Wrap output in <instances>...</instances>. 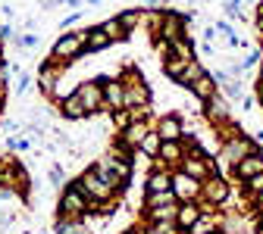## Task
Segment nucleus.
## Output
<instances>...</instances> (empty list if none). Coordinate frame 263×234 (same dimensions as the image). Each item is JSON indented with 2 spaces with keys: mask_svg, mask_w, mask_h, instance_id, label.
I'll return each instance as SVG.
<instances>
[{
  "mask_svg": "<svg viewBox=\"0 0 263 234\" xmlns=\"http://www.w3.org/2000/svg\"><path fill=\"white\" fill-rule=\"evenodd\" d=\"M85 38H88V31H69V35H60L53 50H50V59L57 66H63V69H69V66L79 62L82 53H85Z\"/></svg>",
  "mask_w": 263,
  "mask_h": 234,
  "instance_id": "obj_1",
  "label": "nucleus"
},
{
  "mask_svg": "<svg viewBox=\"0 0 263 234\" xmlns=\"http://www.w3.org/2000/svg\"><path fill=\"white\" fill-rule=\"evenodd\" d=\"M57 209H60L57 216H66V219H88V216H94V203L85 197V190H82L76 181L60 194Z\"/></svg>",
  "mask_w": 263,
  "mask_h": 234,
  "instance_id": "obj_2",
  "label": "nucleus"
},
{
  "mask_svg": "<svg viewBox=\"0 0 263 234\" xmlns=\"http://www.w3.org/2000/svg\"><path fill=\"white\" fill-rule=\"evenodd\" d=\"M94 169L107 178V184L113 190H125L132 184V162L122 159V156H104V159H97Z\"/></svg>",
  "mask_w": 263,
  "mask_h": 234,
  "instance_id": "obj_3",
  "label": "nucleus"
},
{
  "mask_svg": "<svg viewBox=\"0 0 263 234\" xmlns=\"http://www.w3.org/2000/svg\"><path fill=\"white\" fill-rule=\"evenodd\" d=\"M76 184L85 190V197L91 200L94 206H97V203H110V200L116 197V190L107 184V178H104L101 172H97L94 165H91V169H85V172L79 175V181H76Z\"/></svg>",
  "mask_w": 263,
  "mask_h": 234,
  "instance_id": "obj_4",
  "label": "nucleus"
},
{
  "mask_svg": "<svg viewBox=\"0 0 263 234\" xmlns=\"http://www.w3.org/2000/svg\"><path fill=\"white\" fill-rule=\"evenodd\" d=\"M170 190H173V197L179 200V203H188V200H197V197H201V181L191 178V175L182 172V169H173V175H170Z\"/></svg>",
  "mask_w": 263,
  "mask_h": 234,
  "instance_id": "obj_5",
  "label": "nucleus"
},
{
  "mask_svg": "<svg viewBox=\"0 0 263 234\" xmlns=\"http://www.w3.org/2000/svg\"><path fill=\"white\" fill-rule=\"evenodd\" d=\"M257 150V144L248 138V135H235V138H229V141H222V147H219V159H222V165H232L241 159V156H248V153H254Z\"/></svg>",
  "mask_w": 263,
  "mask_h": 234,
  "instance_id": "obj_6",
  "label": "nucleus"
},
{
  "mask_svg": "<svg viewBox=\"0 0 263 234\" xmlns=\"http://www.w3.org/2000/svg\"><path fill=\"white\" fill-rule=\"evenodd\" d=\"M229 194H232V187H229V181L226 178H219L216 172L210 175V178H204L201 181V203H210V206H222L226 200H229Z\"/></svg>",
  "mask_w": 263,
  "mask_h": 234,
  "instance_id": "obj_7",
  "label": "nucleus"
},
{
  "mask_svg": "<svg viewBox=\"0 0 263 234\" xmlns=\"http://www.w3.org/2000/svg\"><path fill=\"white\" fill-rule=\"evenodd\" d=\"M185 16L176 13V10H163V19H160V28H157V35L154 38H163V41H176V38H185Z\"/></svg>",
  "mask_w": 263,
  "mask_h": 234,
  "instance_id": "obj_8",
  "label": "nucleus"
},
{
  "mask_svg": "<svg viewBox=\"0 0 263 234\" xmlns=\"http://www.w3.org/2000/svg\"><path fill=\"white\" fill-rule=\"evenodd\" d=\"M79 100H82V107L88 116L94 113H101V103H104V91H101V78H94V81H82L76 91H72Z\"/></svg>",
  "mask_w": 263,
  "mask_h": 234,
  "instance_id": "obj_9",
  "label": "nucleus"
},
{
  "mask_svg": "<svg viewBox=\"0 0 263 234\" xmlns=\"http://www.w3.org/2000/svg\"><path fill=\"white\" fill-rule=\"evenodd\" d=\"M101 91H104L101 113H113V110L125 107V88H122L119 78H101Z\"/></svg>",
  "mask_w": 263,
  "mask_h": 234,
  "instance_id": "obj_10",
  "label": "nucleus"
},
{
  "mask_svg": "<svg viewBox=\"0 0 263 234\" xmlns=\"http://www.w3.org/2000/svg\"><path fill=\"white\" fill-rule=\"evenodd\" d=\"M182 159H185V144H182V141H163V144H160L157 162L163 165V169H170V172L179 169Z\"/></svg>",
  "mask_w": 263,
  "mask_h": 234,
  "instance_id": "obj_11",
  "label": "nucleus"
},
{
  "mask_svg": "<svg viewBox=\"0 0 263 234\" xmlns=\"http://www.w3.org/2000/svg\"><path fill=\"white\" fill-rule=\"evenodd\" d=\"M182 172H188L191 178H197V181H204V178H210L213 175V159L204 153V156H191V153H185V159H182V165H179Z\"/></svg>",
  "mask_w": 263,
  "mask_h": 234,
  "instance_id": "obj_12",
  "label": "nucleus"
},
{
  "mask_svg": "<svg viewBox=\"0 0 263 234\" xmlns=\"http://www.w3.org/2000/svg\"><path fill=\"white\" fill-rule=\"evenodd\" d=\"M154 128H157V135H160L163 141H182L185 122H182V116H176V113H163V116L154 122Z\"/></svg>",
  "mask_w": 263,
  "mask_h": 234,
  "instance_id": "obj_13",
  "label": "nucleus"
},
{
  "mask_svg": "<svg viewBox=\"0 0 263 234\" xmlns=\"http://www.w3.org/2000/svg\"><path fill=\"white\" fill-rule=\"evenodd\" d=\"M204 119H207L213 128L222 125V122H229V119H232V113H229V100L219 97V94H213L210 100H204Z\"/></svg>",
  "mask_w": 263,
  "mask_h": 234,
  "instance_id": "obj_14",
  "label": "nucleus"
},
{
  "mask_svg": "<svg viewBox=\"0 0 263 234\" xmlns=\"http://www.w3.org/2000/svg\"><path fill=\"white\" fill-rule=\"evenodd\" d=\"M257 172H263V153H260V150H254V153L241 156V159L232 165V175H235L238 181H248V178H251V175H257Z\"/></svg>",
  "mask_w": 263,
  "mask_h": 234,
  "instance_id": "obj_15",
  "label": "nucleus"
},
{
  "mask_svg": "<svg viewBox=\"0 0 263 234\" xmlns=\"http://www.w3.org/2000/svg\"><path fill=\"white\" fill-rule=\"evenodd\" d=\"M197 219H201V203L197 200H188V203H179L176 206V228H182V231H188Z\"/></svg>",
  "mask_w": 263,
  "mask_h": 234,
  "instance_id": "obj_16",
  "label": "nucleus"
},
{
  "mask_svg": "<svg viewBox=\"0 0 263 234\" xmlns=\"http://www.w3.org/2000/svg\"><path fill=\"white\" fill-rule=\"evenodd\" d=\"M188 91H191V97H197V100L204 103V100H210V97L216 94V81H213L210 72H204L201 78H194V81L188 84Z\"/></svg>",
  "mask_w": 263,
  "mask_h": 234,
  "instance_id": "obj_17",
  "label": "nucleus"
},
{
  "mask_svg": "<svg viewBox=\"0 0 263 234\" xmlns=\"http://www.w3.org/2000/svg\"><path fill=\"white\" fill-rule=\"evenodd\" d=\"M66 69H63V66H57L53 59H47L44 66H41V72H38V88L44 91V94H50V88L57 84V78L63 75Z\"/></svg>",
  "mask_w": 263,
  "mask_h": 234,
  "instance_id": "obj_18",
  "label": "nucleus"
},
{
  "mask_svg": "<svg viewBox=\"0 0 263 234\" xmlns=\"http://www.w3.org/2000/svg\"><path fill=\"white\" fill-rule=\"evenodd\" d=\"M170 169H163V165H157V169L147 175L144 181V194H160V190H170Z\"/></svg>",
  "mask_w": 263,
  "mask_h": 234,
  "instance_id": "obj_19",
  "label": "nucleus"
},
{
  "mask_svg": "<svg viewBox=\"0 0 263 234\" xmlns=\"http://www.w3.org/2000/svg\"><path fill=\"white\" fill-rule=\"evenodd\" d=\"M60 116H63V119H72V122L88 119V113H85V107H82V100H79L76 94H69V97L60 100Z\"/></svg>",
  "mask_w": 263,
  "mask_h": 234,
  "instance_id": "obj_20",
  "label": "nucleus"
},
{
  "mask_svg": "<svg viewBox=\"0 0 263 234\" xmlns=\"http://www.w3.org/2000/svg\"><path fill=\"white\" fill-rule=\"evenodd\" d=\"M113 41L104 35V28L97 25V28H91L88 31V38H85V53H101V50H107Z\"/></svg>",
  "mask_w": 263,
  "mask_h": 234,
  "instance_id": "obj_21",
  "label": "nucleus"
},
{
  "mask_svg": "<svg viewBox=\"0 0 263 234\" xmlns=\"http://www.w3.org/2000/svg\"><path fill=\"white\" fill-rule=\"evenodd\" d=\"M160 144H163V138L157 135V128H147V135H144V138H141V144H138V153H141V156H147V159H157Z\"/></svg>",
  "mask_w": 263,
  "mask_h": 234,
  "instance_id": "obj_22",
  "label": "nucleus"
},
{
  "mask_svg": "<svg viewBox=\"0 0 263 234\" xmlns=\"http://www.w3.org/2000/svg\"><path fill=\"white\" fill-rule=\"evenodd\" d=\"M179 200L173 190H160V194H144V209H160V206H176Z\"/></svg>",
  "mask_w": 263,
  "mask_h": 234,
  "instance_id": "obj_23",
  "label": "nucleus"
},
{
  "mask_svg": "<svg viewBox=\"0 0 263 234\" xmlns=\"http://www.w3.org/2000/svg\"><path fill=\"white\" fill-rule=\"evenodd\" d=\"M170 53L179 56V59H194V41L191 38H176V41H170Z\"/></svg>",
  "mask_w": 263,
  "mask_h": 234,
  "instance_id": "obj_24",
  "label": "nucleus"
},
{
  "mask_svg": "<svg viewBox=\"0 0 263 234\" xmlns=\"http://www.w3.org/2000/svg\"><path fill=\"white\" fill-rule=\"evenodd\" d=\"M191 59H179V56H166V62H163V72H166V78H173V81H179L182 78V72H185V66H188Z\"/></svg>",
  "mask_w": 263,
  "mask_h": 234,
  "instance_id": "obj_25",
  "label": "nucleus"
},
{
  "mask_svg": "<svg viewBox=\"0 0 263 234\" xmlns=\"http://www.w3.org/2000/svg\"><path fill=\"white\" fill-rule=\"evenodd\" d=\"M204 72H207V69H204V66H201V59H191V62L185 66V72H182V78H179L176 84H182V88H188V84H191L194 78H201Z\"/></svg>",
  "mask_w": 263,
  "mask_h": 234,
  "instance_id": "obj_26",
  "label": "nucleus"
},
{
  "mask_svg": "<svg viewBox=\"0 0 263 234\" xmlns=\"http://www.w3.org/2000/svg\"><path fill=\"white\" fill-rule=\"evenodd\" d=\"M101 28H104V35L110 38V41H122V38H128V31L122 28V22L113 16V19H107V22H101Z\"/></svg>",
  "mask_w": 263,
  "mask_h": 234,
  "instance_id": "obj_27",
  "label": "nucleus"
},
{
  "mask_svg": "<svg viewBox=\"0 0 263 234\" xmlns=\"http://www.w3.org/2000/svg\"><path fill=\"white\" fill-rule=\"evenodd\" d=\"M222 91H226L229 100H241V97H245V84H241L238 78H226V81H222Z\"/></svg>",
  "mask_w": 263,
  "mask_h": 234,
  "instance_id": "obj_28",
  "label": "nucleus"
},
{
  "mask_svg": "<svg viewBox=\"0 0 263 234\" xmlns=\"http://www.w3.org/2000/svg\"><path fill=\"white\" fill-rule=\"evenodd\" d=\"M116 19L122 22V28H125V31H132V28H135V25L141 22V10H122Z\"/></svg>",
  "mask_w": 263,
  "mask_h": 234,
  "instance_id": "obj_29",
  "label": "nucleus"
},
{
  "mask_svg": "<svg viewBox=\"0 0 263 234\" xmlns=\"http://www.w3.org/2000/svg\"><path fill=\"white\" fill-rule=\"evenodd\" d=\"M245 190L254 197V194H260L263 190V172H257V175H251L248 181H245Z\"/></svg>",
  "mask_w": 263,
  "mask_h": 234,
  "instance_id": "obj_30",
  "label": "nucleus"
},
{
  "mask_svg": "<svg viewBox=\"0 0 263 234\" xmlns=\"http://www.w3.org/2000/svg\"><path fill=\"white\" fill-rule=\"evenodd\" d=\"M50 181H53L57 187L63 184V169H60V165H50Z\"/></svg>",
  "mask_w": 263,
  "mask_h": 234,
  "instance_id": "obj_31",
  "label": "nucleus"
},
{
  "mask_svg": "<svg viewBox=\"0 0 263 234\" xmlns=\"http://www.w3.org/2000/svg\"><path fill=\"white\" fill-rule=\"evenodd\" d=\"M28 88H31V78H28V75H19V84H16V94H25Z\"/></svg>",
  "mask_w": 263,
  "mask_h": 234,
  "instance_id": "obj_32",
  "label": "nucleus"
},
{
  "mask_svg": "<svg viewBox=\"0 0 263 234\" xmlns=\"http://www.w3.org/2000/svg\"><path fill=\"white\" fill-rule=\"evenodd\" d=\"M251 209H257V212H260V209H263V190H260V194H254V197H251Z\"/></svg>",
  "mask_w": 263,
  "mask_h": 234,
  "instance_id": "obj_33",
  "label": "nucleus"
},
{
  "mask_svg": "<svg viewBox=\"0 0 263 234\" xmlns=\"http://www.w3.org/2000/svg\"><path fill=\"white\" fill-rule=\"evenodd\" d=\"M79 16H82L79 10H76V13H69V16H66V19L60 22V28H66V25H76V22H79Z\"/></svg>",
  "mask_w": 263,
  "mask_h": 234,
  "instance_id": "obj_34",
  "label": "nucleus"
},
{
  "mask_svg": "<svg viewBox=\"0 0 263 234\" xmlns=\"http://www.w3.org/2000/svg\"><path fill=\"white\" fill-rule=\"evenodd\" d=\"M257 100H260V107H263V81H257Z\"/></svg>",
  "mask_w": 263,
  "mask_h": 234,
  "instance_id": "obj_35",
  "label": "nucleus"
},
{
  "mask_svg": "<svg viewBox=\"0 0 263 234\" xmlns=\"http://www.w3.org/2000/svg\"><path fill=\"white\" fill-rule=\"evenodd\" d=\"M82 0H63V7H79Z\"/></svg>",
  "mask_w": 263,
  "mask_h": 234,
  "instance_id": "obj_36",
  "label": "nucleus"
},
{
  "mask_svg": "<svg viewBox=\"0 0 263 234\" xmlns=\"http://www.w3.org/2000/svg\"><path fill=\"white\" fill-rule=\"evenodd\" d=\"M76 234H94V231H91V228H85V222H82V228H79Z\"/></svg>",
  "mask_w": 263,
  "mask_h": 234,
  "instance_id": "obj_37",
  "label": "nucleus"
},
{
  "mask_svg": "<svg viewBox=\"0 0 263 234\" xmlns=\"http://www.w3.org/2000/svg\"><path fill=\"white\" fill-rule=\"evenodd\" d=\"M257 231H260V234H263V216H260V219H257Z\"/></svg>",
  "mask_w": 263,
  "mask_h": 234,
  "instance_id": "obj_38",
  "label": "nucleus"
},
{
  "mask_svg": "<svg viewBox=\"0 0 263 234\" xmlns=\"http://www.w3.org/2000/svg\"><path fill=\"white\" fill-rule=\"evenodd\" d=\"M260 59H263V47H260Z\"/></svg>",
  "mask_w": 263,
  "mask_h": 234,
  "instance_id": "obj_39",
  "label": "nucleus"
},
{
  "mask_svg": "<svg viewBox=\"0 0 263 234\" xmlns=\"http://www.w3.org/2000/svg\"><path fill=\"white\" fill-rule=\"evenodd\" d=\"M88 4H97V0H88Z\"/></svg>",
  "mask_w": 263,
  "mask_h": 234,
  "instance_id": "obj_40",
  "label": "nucleus"
},
{
  "mask_svg": "<svg viewBox=\"0 0 263 234\" xmlns=\"http://www.w3.org/2000/svg\"><path fill=\"white\" fill-rule=\"evenodd\" d=\"M260 216H263V209H260Z\"/></svg>",
  "mask_w": 263,
  "mask_h": 234,
  "instance_id": "obj_41",
  "label": "nucleus"
},
{
  "mask_svg": "<svg viewBox=\"0 0 263 234\" xmlns=\"http://www.w3.org/2000/svg\"><path fill=\"white\" fill-rule=\"evenodd\" d=\"M0 44H4V41H0Z\"/></svg>",
  "mask_w": 263,
  "mask_h": 234,
  "instance_id": "obj_42",
  "label": "nucleus"
},
{
  "mask_svg": "<svg viewBox=\"0 0 263 234\" xmlns=\"http://www.w3.org/2000/svg\"><path fill=\"white\" fill-rule=\"evenodd\" d=\"M128 234H132V231H128Z\"/></svg>",
  "mask_w": 263,
  "mask_h": 234,
  "instance_id": "obj_43",
  "label": "nucleus"
}]
</instances>
